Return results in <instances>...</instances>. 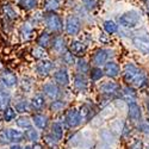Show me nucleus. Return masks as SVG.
<instances>
[{"instance_id": "17", "label": "nucleus", "mask_w": 149, "mask_h": 149, "mask_svg": "<svg viewBox=\"0 0 149 149\" xmlns=\"http://www.w3.org/2000/svg\"><path fill=\"white\" fill-rule=\"evenodd\" d=\"M45 106V97L41 93L38 94H35L31 100H30V107L32 111H36V112H38V111H42Z\"/></svg>"}, {"instance_id": "45", "label": "nucleus", "mask_w": 149, "mask_h": 149, "mask_svg": "<svg viewBox=\"0 0 149 149\" xmlns=\"http://www.w3.org/2000/svg\"><path fill=\"white\" fill-rule=\"evenodd\" d=\"M130 149H143V146H142V143L140 141H136L135 143L131 144Z\"/></svg>"}, {"instance_id": "11", "label": "nucleus", "mask_w": 149, "mask_h": 149, "mask_svg": "<svg viewBox=\"0 0 149 149\" xmlns=\"http://www.w3.org/2000/svg\"><path fill=\"white\" fill-rule=\"evenodd\" d=\"M43 91V95L52 99V100H55V99L58 98L60 95V87L55 84V82H47L43 85L42 87Z\"/></svg>"}, {"instance_id": "14", "label": "nucleus", "mask_w": 149, "mask_h": 149, "mask_svg": "<svg viewBox=\"0 0 149 149\" xmlns=\"http://www.w3.org/2000/svg\"><path fill=\"white\" fill-rule=\"evenodd\" d=\"M73 84H74V87H75L78 91H80V92H86L87 91L88 80H87V78L85 77V74L77 73L75 75H74Z\"/></svg>"}, {"instance_id": "36", "label": "nucleus", "mask_w": 149, "mask_h": 149, "mask_svg": "<svg viewBox=\"0 0 149 149\" xmlns=\"http://www.w3.org/2000/svg\"><path fill=\"white\" fill-rule=\"evenodd\" d=\"M62 62L67 66H73V65L77 63L75 56L73 55V53L70 50H66L63 54H62Z\"/></svg>"}, {"instance_id": "22", "label": "nucleus", "mask_w": 149, "mask_h": 149, "mask_svg": "<svg viewBox=\"0 0 149 149\" xmlns=\"http://www.w3.org/2000/svg\"><path fill=\"white\" fill-rule=\"evenodd\" d=\"M19 33L23 40H25V41L31 40L33 36V25H31L30 23H23L19 30Z\"/></svg>"}, {"instance_id": "49", "label": "nucleus", "mask_w": 149, "mask_h": 149, "mask_svg": "<svg viewBox=\"0 0 149 149\" xmlns=\"http://www.w3.org/2000/svg\"><path fill=\"white\" fill-rule=\"evenodd\" d=\"M24 149H33V148H32V146H25Z\"/></svg>"}, {"instance_id": "24", "label": "nucleus", "mask_w": 149, "mask_h": 149, "mask_svg": "<svg viewBox=\"0 0 149 149\" xmlns=\"http://www.w3.org/2000/svg\"><path fill=\"white\" fill-rule=\"evenodd\" d=\"M52 36L48 31H43L40 36L38 38H37V47H41V48H47L52 44Z\"/></svg>"}, {"instance_id": "21", "label": "nucleus", "mask_w": 149, "mask_h": 149, "mask_svg": "<svg viewBox=\"0 0 149 149\" xmlns=\"http://www.w3.org/2000/svg\"><path fill=\"white\" fill-rule=\"evenodd\" d=\"M69 49H70V52L73 53L74 56H80L81 57L86 53V45L80 41H73L69 44Z\"/></svg>"}, {"instance_id": "26", "label": "nucleus", "mask_w": 149, "mask_h": 149, "mask_svg": "<svg viewBox=\"0 0 149 149\" xmlns=\"http://www.w3.org/2000/svg\"><path fill=\"white\" fill-rule=\"evenodd\" d=\"M17 111H16V109L13 107V106H7L4 111H3V119H4V122H6V123H10V122H12V120H15V119H17Z\"/></svg>"}, {"instance_id": "43", "label": "nucleus", "mask_w": 149, "mask_h": 149, "mask_svg": "<svg viewBox=\"0 0 149 149\" xmlns=\"http://www.w3.org/2000/svg\"><path fill=\"white\" fill-rule=\"evenodd\" d=\"M42 19H43V17L41 16V13L32 15V17L30 18V24H31V25H35V24H38Z\"/></svg>"}, {"instance_id": "4", "label": "nucleus", "mask_w": 149, "mask_h": 149, "mask_svg": "<svg viewBox=\"0 0 149 149\" xmlns=\"http://www.w3.org/2000/svg\"><path fill=\"white\" fill-rule=\"evenodd\" d=\"M113 56V52L110 50V49H98V50L93 54L91 61H92V65L94 67H100L104 66L107 61H111V57Z\"/></svg>"}, {"instance_id": "47", "label": "nucleus", "mask_w": 149, "mask_h": 149, "mask_svg": "<svg viewBox=\"0 0 149 149\" xmlns=\"http://www.w3.org/2000/svg\"><path fill=\"white\" fill-rule=\"evenodd\" d=\"M10 149H24V147H22L20 144H11Z\"/></svg>"}, {"instance_id": "40", "label": "nucleus", "mask_w": 149, "mask_h": 149, "mask_svg": "<svg viewBox=\"0 0 149 149\" xmlns=\"http://www.w3.org/2000/svg\"><path fill=\"white\" fill-rule=\"evenodd\" d=\"M11 143L10 136H8V129H1L0 130V146H6Z\"/></svg>"}, {"instance_id": "44", "label": "nucleus", "mask_w": 149, "mask_h": 149, "mask_svg": "<svg viewBox=\"0 0 149 149\" xmlns=\"http://www.w3.org/2000/svg\"><path fill=\"white\" fill-rule=\"evenodd\" d=\"M139 129L143 132H149V124L148 123H141V125L139 127Z\"/></svg>"}, {"instance_id": "15", "label": "nucleus", "mask_w": 149, "mask_h": 149, "mask_svg": "<svg viewBox=\"0 0 149 149\" xmlns=\"http://www.w3.org/2000/svg\"><path fill=\"white\" fill-rule=\"evenodd\" d=\"M52 49L53 52H55L56 54L62 55L66 50H67V45H66V41L62 36H55L52 40Z\"/></svg>"}, {"instance_id": "6", "label": "nucleus", "mask_w": 149, "mask_h": 149, "mask_svg": "<svg viewBox=\"0 0 149 149\" xmlns=\"http://www.w3.org/2000/svg\"><path fill=\"white\" fill-rule=\"evenodd\" d=\"M0 85L5 88H13L18 85V78L10 69H3L0 73Z\"/></svg>"}, {"instance_id": "8", "label": "nucleus", "mask_w": 149, "mask_h": 149, "mask_svg": "<svg viewBox=\"0 0 149 149\" xmlns=\"http://www.w3.org/2000/svg\"><path fill=\"white\" fill-rule=\"evenodd\" d=\"M99 91H100L102 94H104L106 97H113V95L120 94L122 88H120V86L115 81H106L99 87Z\"/></svg>"}, {"instance_id": "30", "label": "nucleus", "mask_w": 149, "mask_h": 149, "mask_svg": "<svg viewBox=\"0 0 149 149\" xmlns=\"http://www.w3.org/2000/svg\"><path fill=\"white\" fill-rule=\"evenodd\" d=\"M3 11H4L5 17H6L7 19H10V20H16V19L18 18V15H17L16 10L12 7L10 4H4V6H3Z\"/></svg>"}, {"instance_id": "13", "label": "nucleus", "mask_w": 149, "mask_h": 149, "mask_svg": "<svg viewBox=\"0 0 149 149\" xmlns=\"http://www.w3.org/2000/svg\"><path fill=\"white\" fill-rule=\"evenodd\" d=\"M128 116L131 122H140L142 118L141 107L136 102L128 103Z\"/></svg>"}, {"instance_id": "28", "label": "nucleus", "mask_w": 149, "mask_h": 149, "mask_svg": "<svg viewBox=\"0 0 149 149\" xmlns=\"http://www.w3.org/2000/svg\"><path fill=\"white\" fill-rule=\"evenodd\" d=\"M16 124H17V127H18V128L25 130V129H29V128L32 127V120H31L30 117H28V116H25V115H23V116L18 117V118L16 119Z\"/></svg>"}, {"instance_id": "27", "label": "nucleus", "mask_w": 149, "mask_h": 149, "mask_svg": "<svg viewBox=\"0 0 149 149\" xmlns=\"http://www.w3.org/2000/svg\"><path fill=\"white\" fill-rule=\"evenodd\" d=\"M134 44L140 52L146 55H149V41L144 38H134Z\"/></svg>"}, {"instance_id": "20", "label": "nucleus", "mask_w": 149, "mask_h": 149, "mask_svg": "<svg viewBox=\"0 0 149 149\" xmlns=\"http://www.w3.org/2000/svg\"><path fill=\"white\" fill-rule=\"evenodd\" d=\"M8 136H10V142L12 144H19L22 141L25 140V137H24V132L18 130V129H15V128L8 129Z\"/></svg>"}, {"instance_id": "32", "label": "nucleus", "mask_w": 149, "mask_h": 149, "mask_svg": "<svg viewBox=\"0 0 149 149\" xmlns=\"http://www.w3.org/2000/svg\"><path fill=\"white\" fill-rule=\"evenodd\" d=\"M43 6L47 12H56L60 8V1L58 0H44Z\"/></svg>"}, {"instance_id": "29", "label": "nucleus", "mask_w": 149, "mask_h": 149, "mask_svg": "<svg viewBox=\"0 0 149 149\" xmlns=\"http://www.w3.org/2000/svg\"><path fill=\"white\" fill-rule=\"evenodd\" d=\"M44 143L49 149H58V140L52 134H45L44 135Z\"/></svg>"}, {"instance_id": "25", "label": "nucleus", "mask_w": 149, "mask_h": 149, "mask_svg": "<svg viewBox=\"0 0 149 149\" xmlns=\"http://www.w3.org/2000/svg\"><path fill=\"white\" fill-rule=\"evenodd\" d=\"M24 137H25V140H28L29 142L36 143V142H38V140H40V132H38L37 129L31 127L29 129H25V131H24Z\"/></svg>"}, {"instance_id": "3", "label": "nucleus", "mask_w": 149, "mask_h": 149, "mask_svg": "<svg viewBox=\"0 0 149 149\" xmlns=\"http://www.w3.org/2000/svg\"><path fill=\"white\" fill-rule=\"evenodd\" d=\"M45 25L49 31L52 32H60L63 29V20L56 13V12H47L43 16Z\"/></svg>"}, {"instance_id": "35", "label": "nucleus", "mask_w": 149, "mask_h": 149, "mask_svg": "<svg viewBox=\"0 0 149 149\" xmlns=\"http://www.w3.org/2000/svg\"><path fill=\"white\" fill-rule=\"evenodd\" d=\"M75 66H77L78 72L81 73V74H86V73L90 72V65L87 63V61H86L85 58H82V57H80V58L77 61Z\"/></svg>"}, {"instance_id": "34", "label": "nucleus", "mask_w": 149, "mask_h": 149, "mask_svg": "<svg viewBox=\"0 0 149 149\" xmlns=\"http://www.w3.org/2000/svg\"><path fill=\"white\" fill-rule=\"evenodd\" d=\"M103 28L109 35H113L118 31V25L113 20H105L103 24Z\"/></svg>"}, {"instance_id": "42", "label": "nucleus", "mask_w": 149, "mask_h": 149, "mask_svg": "<svg viewBox=\"0 0 149 149\" xmlns=\"http://www.w3.org/2000/svg\"><path fill=\"white\" fill-rule=\"evenodd\" d=\"M22 86H23L24 91H26V92H28V91H31V88H32V82H31V79H29V78L23 79Z\"/></svg>"}, {"instance_id": "52", "label": "nucleus", "mask_w": 149, "mask_h": 149, "mask_svg": "<svg viewBox=\"0 0 149 149\" xmlns=\"http://www.w3.org/2000/svg\"><path fill=\"white\" fill-rule=\"evenodd\" d=\"M147 1H149V0H147Z\"/></svg>"}, {"instance_id": "5", "label": "nucleus", "mask_w": 149, "mask_h": 149, "mask_svg": "<svg viewBox=\"0 0 149 149\" xmlns=\"http://www.w3.org/2000/svg\"><path fill=\"white\" fill-rule=\"evenodd\" d=\"M66 32L69 36H75L81 30V20L75 15H69L66 18V25H65Z\"/></svg>"}, {"instance_id": "41", "label": "nucleus", "mask_w": 149, "mask_h": 149, "mask_svg": "<svg viewBox=\"0 0 149 149\" xmlns=\"http://www.w3.org/2000/svg\"><path fill=\"white\" fill-rule=\"evenodd\" d=\"M84 8L87 11H92L98 6V0H81Z\"/></svg>"}, {"instance_id": "51", "label": "nucleus", "mask_w": 149, "mask_h": 149, "mask_svg": "<svg viewBox=\"0 0 149 149\" xmlns=\"http://www.w3.org/2000/svg\"><path fill=\"white\" fill-rule=\"evenodd\" d=\"M17 1H20V0H17Z\"/></svg>"}, {"instance_id": "2", "label": "nucleus", "mask_w": 149, "mask_h": 149, "mask_svg": "<svg viewBox=\"0 0 149 149\" xmlns=\"http://www.w3.org/2000/svg\"><path fill=\"white\" fill-rule=\"evenodd\" d=\"M141 22V16L137 11L131 10L129 12H125L123 13L119 18H118V23L123 28H127V29H134L136 28L140 24Z\"/></svg>"}, {"instance_id": "16", "label": "nucleus", "mask_w": 149, "mask_h": 149, "mask_svg": "<svg viewBox=\"0 0 149 149\" xmlns=\"http://www.w3.org/2000/svg\"><path fill=\"white\" fill-rule=\"evenodd\" d=\"M31 120H32V124L40 130H44L47 127H48V123H49V118L41 113V112H36L32 115L31 117Z\"/></svg>"}, {"instance_id": "1", "label": "nucleus", "mask_w": 149, "mask_h": 149, "mask_svg": "<svg viewBox=\"0 0 149 149\" xmlns=\"http://www.w3.org/2000/svg\"><path fill=\"white\" fill-rule=\"evenodd\" d=\"M123 79L127 84L130 86H135V87H143V86L148 82L147 77L144 75V73L134 63L129 62L125 65L123 70Z\"/></svg>"}, {"instance_id": "23", "label": "nucleus", "mask_w": 149, "mask_h": 149, "mask_svg": "<svg viewBox=\"0 0 149 149\" xmlns=\"http://www.w3.org/2000/svg\"><path fill=\"white\" fill-rule=\"evenodd\" d=\"M13 107L16 109V111H17L18 113H26V112H29V111L31 110V107H30V102L26 100L25 98L18 99Z\"/></svg>"}, {"instance_id": "10", "label": "nucleus", "mask_w": 149, "mask_h": 149, "mask_svg": "<svg viewBox=\"0 0 149 149\" xmlns=\"http://www.w3.org/2000/svg\"><path fill=\"white\" fill-rule=\"evenodd\" d=\"M53 79L58 87H66L69 85V74L66 68H58L57 70H55Z\"/></svg>"}, {"instance_id": "18", "label": "nucleus", "mask_w": 149, "mask_h": 149, "mask_svg": "<svg viewBox=\"0 0 149 149\" xmlns=\"http://www.w3.org/2000/svg\"><path fill=\"white\" fill-rule=\"evenodd\" d=\"M10 103H11V93L0 85V111H3L10 106Z\"/></svg>"}, {"instance_id": "9", "label": "nucleus", "mask_w": 149, "mask_h": 149, "mask_svg": "<svg viewBox=\"0 0 149 149\" xmlns=\"http://www.w3.org/2000/svg\"><path fill=\"white\" fill-rule=\"evenodd\" d=\"M54 67H55V63L53 61L44 58V60H41L36 65L35 70H36V73L38 74L40 77H48L49 74L53 72Z\"/></svg>"}, {"instance_id": "48", "label": "nucleus", "mask_w": 149, "mask_h": 149, "mask_svg": "<svg viewBox=\"0 0 149 149\" xmlns=\"http://www.w3.org/2000/svg\"><path fill=\"white\" fill-rule=\"evenodd\" d=\"M146 109H147V113L149 115V98L146 100Z\"/></svg>"}, {"instance_id": "12", "label": "nucleus", "mask_w": 149, "mask_h": 149, "mask_svg": "<svg viewBox=\"0 0 149 149\" xmlns=\"http://www.w3.org/2000/svg\"><path fill=\"white\" fill-rule=\"evenodd\" d=\"M104 75L109 78H117L120 73V67L116 61H107L103 68Z\"/></svg>"}, {"instance_id": "33", "label": "nucleus", "mask_w": 149, "mask_h": 149, "mask_svg": "<svg viewBox=\"0 0 149 149\" xmlns=\"http://www.w3.org/2000/svg\"><path fill=\"white\" fill-rule=\"evenodd\" d=\"M104 77V72L100 67H92L90 69V78L92 81H99Z\"/></svg>"}, {"instance_id": "39", "label": "nucleus", "mask_w": 149, "mask_h": 149, "mask_svg": "<svg viewBox=\"0 0 149 149\" xmlns=\"http://www.w3.org/2000/svg\"><path fill=\"white\" fill-rule=\"evenodd\" d=\"M32 56L36 57L37 60H44L45 56H47L45 49L44 48H41V47H36L33 50H32Z\"/></svg>"}, {"instance_id": "31", "label": "nucleus", "mask_w": 149, "mask_h": 149, "mask_svg": "<svg viewBox=\"0 0 149 149\" xmlns=\"http://www.w3.org/2000/svg\"><path fill=\"white\" fill-rule=\"evenodd\" d=\"M50 134L54 135L58 141L62 140V137H63V127H62V124L58 122H54L52 124V132Z\"/></svg>"}, {"instance_id": "7", "label": "nucleus", "mask_w": 149, "mask_h": 149, "mask_svg": "<svg viewBox=\"0 0 149 149\" xmlns=\"http://www.w3.org/2000/svg\"><path fill=\"white\" fill-rule=\"evenodd\" d=\"M81 116H80V111L78 109H69L66 115H65V123L66 125L70 129H74L79 127L81 124Z\"/></svg>"}, {"instance_id": "50", "label": "nucleus", "mask_w": 149, "mask_h": 149, "mask_svg": "<svg viewBox=\"0 0 149 149\" xmlns=\"http://www.w3.org/2000/svg\"><path fill=\"white\" fill-rule=\"evenodd\" d=\"M147 11L149 12V1H148V5H147Z\"/></svg>"}, {"instance_id": "38", "label": "nucleus", "mask_w": 149, "mask_h": 149, "mask_svg": "<svg viewBox=\"0 0 149 149\" xmlns=\"http://www.w3.org/2000/svg\"><path fill=\"white\" fill-rule=\"evenodd\" d=\"M18 5L25 11H30L36 8L37 6V0H20L18 1Z\"/></svg>"}, {"instance_id": "46", "label": "nucleus", "mask_w": 149, "mask_h": 149, "mask_svg": "<svg viewBox=\"0 0 149 149\" xmlns=\"http://www.w3.org/2000/svg\"><path fill=\"white\" fill-rule=\"evenodd\" d=\"M32 148H33V149H43V146L40 144L38 142H36V143L32 144Z\"/></svg>"}, {"instance_id": "37", "label": "nucleus", "mask_w": 149, "mask_h": 149, "mask_svg": "<svg viewBox=\"0 0 149 149\" xmlns=\"http://www.w3.org/2000/svg\"><path fill=\"white\" fill-rule=\"evenodd\" d=\"M49 107H50V111H53V112H60V111H62L66 107V103L61 100V99H55V100L52 102Z\"/></svg>"}, {"instance_id": "19", "label": "nucleus", "mask_w": 149, "mask_h": 149, "mask_svg": "<svg viewBox=\"0 0 149 149\" xmlns=\"http://www.w3.org/2000/svg\"><path fill=\"white\" fill-rule=\"evenodd\" d=\"M120 95H122V98L124 99V100L128 102V103L136 102V99H137V93H136V91H135V88L132 87V86H127V87L122 88Z\"/></svg>"}]
</instances>
